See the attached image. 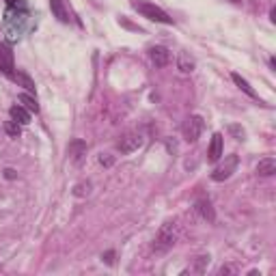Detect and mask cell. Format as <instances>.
<instances>
[{"instance_id":"3","label":"cell","mask_w":276,"mask_h":276,"mask_svg":"<svg viewBox=\"0 0 276 276\" xmlns=\"http://www.w3.org/2000/svg\"><path fill=\"white\" fill-rule=\"evenodd\" d=\"M4 26H7V35L11 41L22 37L24 33V26H26V11L24 9H9L7 11V18H4Z\"/></svg>"},{"instance_id":"21","label":"cell","mask_w":276,"mask_h":276,"mask_svg":"<svg viewBox=\"0 0 276 276\" xmlns=\"http://www.w3.org/2000/svg\"><path fill=\"white\" fill-rule=\"evenodd\" d=\"M7 2H9V7H13V9H24L22 0H7Z\"/></svg>"},{"instance_id":"9","label":"cell","mask_w":276,"mask_h":276,"mask_svg":"<svg viewBox=\"0 0 276 276\" xmlns=\"http://www.w3.org/2000/svg\"><path fill=\"white\" fill-rule=\"evenodd\" d=\"M194 209H197V214L203 220H207V222H214L216 220V214H214V207H212V203H209V199H199L197 203H194Z\"/></svg>"},{"instance_id":"8","label":"cell","mask_w":276,"mask_h":276,"mask_svg":"<svg viewBox=\"0 0 276 276\" xmlns=\"http://www.w3.org/2000/svg\"><path fill=\"white\" fill-rule=\"evenodd\" d=\"M149 58H151V63L155 67H166L168 61H170V52L162 46H155V48L149 50Z\"/></svg>"},{"instance_id":"16","label":"cell","mask_w":276,"mask_h":276,"mask_svg":"<svg viewBox=\"0 0 276 276\" xmlns=\"http://www.w3.org/2000/svg\"><path fill=\"white\" fill-rule=\"evenodd\" d=\"M19 104H22V106L26 108L28 112H37V110H39L37 99H35L31 93H24V95H19Z\"/></svg>"},{"instance_id":"19","label":"cell","mask_w":276,"mask_h":276,"mask_svg":"<svg viewBox=\"0 0 276 276\" xmlns=\"http://www.w3.org/2000/svg\"><path fill=\"white\" fill-rule=\"evenodd\" d=\"M177 65H179V69H182L184 74H190L194 69V63L190 61L188 56H185V54H179V61H177Z\"/></svg>"},{"instance_id":"15","label":"cell","mask_w":276,"mask_h":276,"mask_svg":"<svg viewBox=\"0 0 276 276\" xmlns=\"http://www.w3.org/2000/svg\"><path fill=\"white\" fill-rule=\"evenodd\" d=\"M11 80H16L19 87H24L28 93H35V82L31 80V76H26L24 72H18V74L13 72V74H11Z\"/></svg>"},{"instance_id":"23","label":"cell","mask_w":276,"mask_h":276,"mask_svg":"<svg viewBox=\"0 0 276 276\" xmlns=\"http://www.w3.org/2000/svg\"><path fill=\"white\" fill-rule=\"evenodd\" d=\"M231 132H233L235 134V136H238V138H244V129H239V128H235V125H231Z\"/></svg>"},{"instance_id":"17","label":"cell","mask_w":276,"mask_h":276,"mask_svg":"<svg viewBox=\"0 0 276 276\" xmlns=\"http://www.w3.org/2000/svg\"><path fill=\"white\" fill-rule=\"evenodd\" d=\"M84 151H87V145H84L82 140H74V143L69 145V153H72V158L76 160V162L84 155Z\"/></svg>"},{"instance_id":"10","label":"cell","mask_w":276,"mask_h":276,"mask_svg":"<svg viewBox=\"0 0 276 276\" xmlns=\"http://www.w3.org/2000/svg\"><path fill=\"white\" fill-rule=\"evenodd\" d=\"M220 158H222V134H214L207 149V160L209 162H218Z\"/></svg>"},{"instance_id":"2","label":"cell","mask_w":276,"mask_h":276,"mask_svg":"<svg viewBox=\"0 0 276 276\" xmlns=\"http://www.w3.org/2000/svg\"><path fill=\"white\" fill-rule=\"evenodd\" d=\"M132 2V7L136 9V11L140 13L143 18L151 19V22H158V24H173V18L168 16L164 9L155 7V4L147 2V0H129Z\"/></svg>"},{"instance_id":"6","label":"cell","mask_w":276,"mask_h":276,"mask_svg":"<svg viewBox=\"0 0 276 276\" xmlns=\"http://www.w3.org/2000/svg\"><path fill=\"white\" fill-rule=\"evenodd\" d=\"M201 132H203V119L197 117V114L190 117L188 121L184 123V138L188 140V143H197Z\"/></svg>"},{"instance_id":"11","label":"cell","mask_w":276,"mask_h":276,"mask_svg":"<svg viewBox=\"0 0 276 276\" xmlns=\"http://www.w3.org/2000/svg\"><path fill=\"white\" fill-rule=\"evenodd\" d=\"M9 117H11V121H16L19 125H28V123H31V112H28L22 104H18V106H13L11 110H9Z\"/></svg>"},{"instance_id":"14","label":"cell","mask_w":276,"mask_h":276,"mask_svg":"<svg viewBox=\"0 0 276 276\" xmlns=\"http://www.w3.org/2000/svg\"><path fill=\"white\" fill-rule=\"evenodd\" d=\"M231 78H233V82L239 87V91H244L246 95H248V97H253V99H259V95L255 93V89L250 87V84L246 82V80H244L242 76H239V74H231Z\"/></svg>"},{"instance_id":"24","label":"cell","mask_w":276,"mask_h":276,"mask_svg":"<svg viewBox=\"0 0 276 276\" xmlns=\"http://www.w3.org/2000/svg\"><path fill=\"white\" fill-rule=\"evenodd\" d=\"M4 177H7V179H16L18 175H16V170H13V168H4Z\"/></svg>"},{"instance_id":"5","label":"cell","mask_w":276,"mask_h":276,"mask_svg":"<svg viewBox=\"0 0 276 276\" xmlns=\"http://www.w3.org/2000/svg\"><path fill=\"white\" fill-rule=\"evenodd\" d=\"M238 155H227L224 158V162H220L218 166H216V170L212 173V179L214 182H224V179H229L231 175L235 173V168H238Z\"/></svg>"},{"instance_id":"18","label":"cell","mask_w":276,"mask_h":276,"mask_svg":"<svg viewBox=\"0 0 276 276\" xmlns=\"http://www.w3.org/2000/svg\"><path fill=\"white\" fill-rule=\"evenodd\" d=\"M4 132L11 138H18L19 134H22V128H19V123H16V121H7L4 123Z\"/></svg>"},{"instance_id":"20","label":"cell","mask_w":276,"mask_h":276,"mask_svg":"<svg viewBox=\"0 0 276 276\" xmlns=\"http://www.w3.org/2000/svg\"><path fill=\"white\" fill-rule=\"evenodd\" d=\"M91 192V184H80V185H76V190H74V194H76V197H84V194H89Z\"/></svg>"},{"instance_id":"25","label":"cell","mask_w":276,"mask_h":276,"mask_svg":"<svg viewBox=\"0 0 276 276\" xmlns=\"http://www.w3.org/2000/svg\"><path fill=\"white\" fill-rule=\"evenodd\" d=\"M99 162L106 164V166H110V164H112V158H104V155H102V158H99Z\"/></svg>"},{"instance_id":"4","label":"cell","mask_w":276,"mask_h":276,"mask_svg":"<svg viewBox=\"0 0 276 276\" xmlns=\"http://www.w3.org/2000/svg\"><path fill=\"white\" fill-rule=\"evenodd\" d=\"M143 143H145L143 134H138V132H129V134H125V136H121V140L117 143V151H119V153H123V155H129V153L138 151V149L143 147Z\"/></svg>"},{"instance_id":"1","label":"cell","mask_w":276,"mask_h":276,"mask_svg":"<svg viewBox=\"0 0 276 276\" xmlns=\"http://www.w3.org/2000/svg\"><path fill=\"white\" fill-rule=\"evenodd\" d=\"M179 238V227L177 222H173V220H168V222H164L162 227H160L158 235H155V242H153V250L155 253H166L175 246Z\"/></svg>"},{"instance_id":"12","label":"cell","mask_w":276,"mask_h":276,"mask_svg":"<svg viewBox=\"0 0 276 276\" xmlns=\"http://www.w3.org/2000/svg\"><path fill=\"white\" fill-rule=\"evenodd\" d=\"M50 9H52V16L56 18L58 22H63V24L69 22V13H67V9H65L63 0H50Z\"/></svg>"},{"instance_id":"26","label":"cell","mask_w":276,"mask_h":276,"mask_svg":"<svg viewBox=\"0 0 276 276\" xmlns=\"http://www.w3.org/2000/svg\"><path fill=\"white\" fill-rule=\"evenodd\" d=\"M231 2H235V4H238V2H239V0H231Z\"/></svg>"},{"instance_id":"13","label":"cell","mask_w":276,"mask_h":276,"mask_svg":"<svg viewBox=\"0 0 276 276\" xmlns=\"http://www.w3.org/2000/svg\"><path fill=\"white\" fill-rule=\"evenodd\" d=\"M276 173V162L272 158H263L259 160L257 164V175H261V177H270V175Z\"/></svg>"},{"instance_id":"22","label":"cell","mask_w":276,"mask_h":276,"mask_svg":"<svg viewBox=\"0 0 276 276\" xmlns=\"http://www.w3.org/2000/svg\"><path fill=\"white\" fill-rule=\"evenodd\" d=\"M102 259H104V261H106V263L110 265V263H112V261H114V253H112V250H108L106 255H102Z\"/></svg>"},{"instance_id":"7","label":"cell","mask_w":276,"mask_h":276,"mask_svg":"<svg viewBox=\"0 0 276 276\" xmlns=\"http://www.w3.org/2000/svg\"><path fill=\"white\" fill-rule=\"evenodd\" d=\"M13 69H16V65H13V50L9 43H0V72L4 74V76L11 78Z\"/></svg>"}]
</instances>
